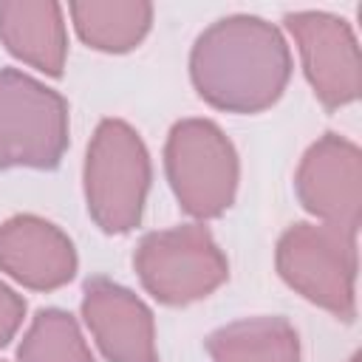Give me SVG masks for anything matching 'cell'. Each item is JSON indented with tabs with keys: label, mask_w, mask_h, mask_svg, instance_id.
I'll return each instance as SVG.
<instances>
[{
	"label": "cell",
	"mask_w": 362,
	"mask_h": 362,
	"mask_svg": "<svg viewBox=\"0 0 362 362\" xmlns=\"http://www.w3.org/2000/svg\"><path fill=\"white\" fill-rule=\"evenodd\" d=\"M189 79L215 110L263 113L291 79V48L274 23L255 14H229L195 37Z\"/></svg>",
	"instance_id": "1"
},
{
	"label": "cell",
	"mask_w": 362,
	"mask_h": 362,
	"mask_svg": "<svg viewBox=\"0 0 362 362\" xmlns=\"http://www.w3.org/2000/svg\"><path fill=\"white\" fill-rule=\"evenodd\" d=\"M153 181L150 153L136 127L102 119L88 141L82 187L90 221L105 235H127L141 223Z\"/></svg>",
	"instance_id": "2"
},
{
	"label": "cell",
	"mask_w": 362,
	"mask_h": 362,
	"mask_svg": "<svg viewBox=\"0 0 362 362\" xmlns=\"http://www.w3.org/2000/svg\"><path fill=\"white\" fill-rule=\"evenodd\" d=\"M277 274L288 288L334 314L342 322L356 320V235L320 221L291 223L274 249Z\"/></svg>",
	"instance_id": "3"
},
{
	"label": "cell",
	"mask_w": 362,
	"mask_h": 362,
	"mask_svg": "<svg viewBox=\"0 0 362 362\" xmlns=\"http://www.w3.org/2000/svg\"><path fill=\"white\" fill-rule=\"evenodd\" d=\"M164 173L178 206L198 218H221L238 195L240 161L212 119H181L164 141Z\"/></svg>",
	"instance_id": "4"
},
{
	"label": "cell",
	"mask_w": 362,
	"mask_h": 362,
	"mask_svg": "<svg viewBox=\"0 0 362 362\" xmlns=\"http://www.w3.org/2000/svg\"><path fill=\"white\" fill-rule=\"evenodd\" d=\"M144 291L161 305H189L229 280V260L204 223L147 232L133 252Z\"/></svg>",
	"instance_id": "5"
},
{
	"label": "cell",
	"mask_w": 362,
	"mask_h": 362,
	"mask_svg": "<svg viewBox=\"0 0 362 362\" xmlns=\"http://www.w3.org/2000/svg\"><path fill=\"white\" fill-rule=\"evenodd\" d=\"M68 102L20 68H0V170H54L71 141Z\"/></svg>",
	"instance_id": "6"
},
{
	"label": "cell",
	"mask_w": 362,
	"mask_h": 362,
	"mask_svg": "<svg viewBox=\"0 0 362 362\" xmlns=\"http://www.w3.org/2000/svg\"><path fill=\"white\" fill-rule=\"evenodd\" d=\"M283 23L297 42L300 65L317 102L325 110L356 102L362 90V62L348 20L328 11H288Z\"/></svg>",
	"instance_id": "7"
},
{
	"label": "cell",
	"mask_w": 362,
	"mask_h": 362,
	"mask_svg": "<svg viewBox=\"0 0 362 362\" xmlns=\"http://www.w3.org/2000/svg\"><path fill=\"white\" fill-rule=\"evenodd\" d=\"M297 201L320 223L359 235L362 223V153L339 136H320L300 158L294 173Z\"/></svg>",
	"instance_id": "8"
},
{
	"label": "cell",
	"mask_w": 362,
	"mask_h": 362,
	"mask_svg": "<svg viewBox=\"0 0 362 362\" xmlns=\"http://www.w3.org/2000/svg\"><path fill=\"white\" fill-rule=\"evenodd\" d=\"M82 322L107 362H161L150 305L122 283L90 277L82 286Z\"/></svg>",
	"instance_id": "9"
},
{
	"label": "cell",
	"mask_w": 362,
	"mask_h": 362,
	"mask_svg": "<svg viewBox=\"0 0 362 362\" xmlns=\"http://www.w3.org/2000/svg\"><path fill=\"white\" fill-rule=\"evenodd\" d=\"M74 240L40 215H11L0 223V272L31 291H57L76 277Z\"/></svg>",
	"instance_id": "10"
},
{
	"label": "cell",
	"mask_w": 362,
	"mask_h": 362,
	"mask_svg": "<svg viewBox=\"0 0 362 362\" xmlns=\"http://www.w3.org/2000/svg\"><path fill=\"white\" fill-rule=\"evenodd\" d=\"M0 42L28 68L45 76H62L68 59L65 8L54 0L0 3Z\"/></svg>",
	"instance_id": "11"
},
{
	"label": "cell",
	"mask_w": 362,
	"mask_h": 362,
	"mask_svg": "<svg viewBox=\"0 0 362 362\" xmlns=\"http://www.w3.org/2000/svg\"><path fill=\"white\" fill-rule=\"evenodd\" d=\"M212 362H300V334L286 317H243L206 337Z\"/></svg>",
	"instance_id": "12"
},
{
	"label": "cell",
	"mask_w": 362,
	"mask_h": 362,
	"mask_svg": "<svg viewBox=\"0 0 362 362\" xmlns=\"http://www.w3.org/2000/svg\"><path fill=\"white\" fill-rule=\"evenodd\" d=\"M79 40L102 54H127L141 45L153 25L144 0H82L68 6Z\"/></svg>",
	"instance_id": "13"
},
{
	"label": "cell",
	"mask_w": 362,
	"mask_h": 362,
	"mask_svg": "<svg viewBox=\"0 0 362 362\" xmlns=\"http://www.w3.org/2000/svg\"><path fill=\"white\" fill-rule=\"evenodd\" d=\"M17 362H96L79 322L62 308H40L31 317L20 345Z\"/></svg>",
	"instance_id": "14"
},
{
	"label": "cell",
	"mask_w": 362,
	"mask_h": 362,
	"mask_svg": "<svg viewBox=\"0 0 362 362\" xmlns=\"http://www.w3.org/2000/svg\"><path fill=\"white\" fill-rule=\"evenodd\" d=\"M25 320V300L0 280V348H6Z\"/></svg>",
	"instance_id": "15"
},
{
	"label": "cell",
	"mask_w": 362,
	"mask_h": 362,
	"mask_svg": "<svg viewBox=\"0 0 362 362\" xmlns=\"http://www.w3.org/2000/svg\"><path fill=\"white\" fill-rule=\"evenodd\" d=\"M348 362H362V356H359V354H354V356H351Z\"/></svg>",
	"instance_id": "16"
},
{
	"label": "cell",
	"mask_w": 362,
	"mask_h": 362,
	"mask_svg": "<svg viewBox=\"0 0 362 362\" xmlns=\"http://www.w3.org/2000/svg\"><path fill=\"white\" fill-rule=\"evenodd\" d=\"M0 362H3V359H0Z\"/></svg>",
	"instance_id": "17"
}]
</instances>
